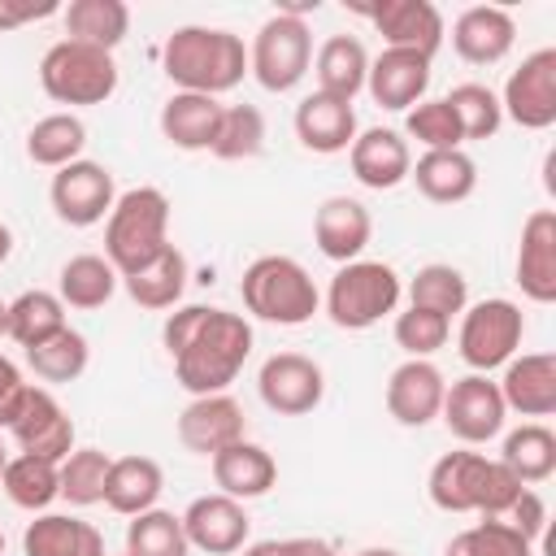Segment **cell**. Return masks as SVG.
Instances as JSON below:
<instances>
[{
	"instance_id": "6da1fadb",
	"label": "cell",
	"mask_w": 556,
	"mask_h": 556,
	"mask_svg": "<svg viewBox=\"0 0 556 556\" xmlns=\"http://www.w3.org/2000/svg\"><path fill=\"white\" fill-rule=\"evenodd\" d=\"M165 352L174 356V374L191 395H217L226 391L248 352H252V326L239 313L187 304L165 317Z\"/></svg>"
},
{
	"instance_id": "7a4b0ae2",
	"label": "cell",
	"mask_w": 556,
	"mask_h": 556,
	"mask_svg": "<svg viewBox=\"0 0 556 556\" xmlns=\"http://www.w3.org/2000/svg\"><path fill=\"white\" fill-rule=\"evenodd\" d=\"M161 65H165L169 83H178V91L222 96V91L239 87V78L248 70V48L239 35H230L222 26H178L165 39Z\"/></svg>"
},
{
	"instance_id": "3957f363",
	"label": "cell",
	"mask_w": 556,
	"mask_h": 556,
	"mask_svg": "<svg viewBox=\"0 0 556 556\" xmlns=\"http://www.w3.org/2000/svg\"><path fill=\"white\" fill-rule=\"evenodd\" d=\"M169 248V200L156 187H130L113 200L104 226V261L117 278L139 274Z\"/></svg>"
},
{
	"instance_id": "277c9868",
	"label": "cell",
	"mask_w": 556,
	"mask_h": 556,
	"mask_svg": "<svg viewBox=\"0 0 556 556\" xmlns=\"http://www.w3.org/2000/svg\"><path fill=\"white\" fill-rule=\"evenodd\" d=\"M521 491L526 486L500 460H486L478 452H447L430 469V500L443 513L504 517Z\"/></svg>"
},
{
	"instance_id": "5b68a950",
	"label": "cell",
	"mask_w": 556,
	"mask_h": 556,
	"mask_svg": "<svg viewBox=\"0 0 556 556\" xmlns=\"http://www.w3.org/2000/svg\"><path fill=\"white\" fill-rule=\"evenodd\" d=\"M239 291H243V304L252 317L278 321V326H304L321 304L308 269L291 256H256L243 269Z\"/></svg>"
},
{
	"instance_id": "8992f818",
	"label": "cell",
	"mask_w": 556,
	"mask_h": 556,
	"mask_svg": "<svg viewBox=\"0 0 556 556\" xmlns=\"http://www.w3.org/2000/svg\"><path fill=\"white\" fill-rule=\"evenodd\" d=\"M39 83L56 104H104L117 91V61L104 48L61 39L43 52Z\"/></svg>"
},
{
	"instance_id": "52a82bcc",
	"label": "cell",
	"mask_w": 556,
	"mask_h": 556,
	"mask_svg": "<svg viewBox=\"0 0 556 556\" xmlns=\"http://www.w3.org/2000/svg\"><path fill=\"white\" fill-rule=\"evenodd\" d=\"M400 304V274L382 261H348L326 291V313L343 330H369Z\"/></svg>"
},
{
	"instance_id": "ba28073f",
	"label": "cell",
	"mask_w": 556,
	"mask_h": 556,
	"mask_svg": "<svg viewBox=\"0 0 556 556\" xmlns=\"http://www.w3.org/2000/svg\"><path fill=\"white\" fill-rule=\"evenodd\" d=\"M308 65H313V35H308L304 17L274 13L252 39L248 70L256 74V83L265 91H291L308 74Z\"/></svg>"
},
{
	"instance_id": "9c48e42d",
	"label": "cell",
	"mask_w": 556,
	"mask_h": 556,
	"mask_svg": "<svg viewBox=\"0 0 556 556\" xmlns=\"http://www.w3.org/2000/svg\"><path fill=\"white\" fill-rule=\"evenodd\" d=\"M521 334H526V317H521V308L513 300H482V304H473L465 313L456 343H460L465 365L486 374V369L513 361Z\"/></svg>"
},
{
	"instance_id": "30bf717a",
	"label": "cell",
	"mask_w": 556,
	"mask_h": 556,
	"mask_svg": "<svg viewBox=\"0 0 556 556\" xmlns=\"http://www.w3.org/2000/svg\"><path fill=\"white\" fill-rule=\"evenodd\" d=\"M256 391L265 400V408H274L278 417H304L321 404L326 395V374L313 356H300V352H278L261 365V378H256Z\"/></svg>"
},
{
	"instance_id": "8fae6325",
	"label": "cell",
	"mask_w": 556,
	"mask_h": 556,
	"mask_svg": "<svg viewBox=\"0 0 556 556\" xmlns=\"http://www.w3.org/2000/svg\"><path fill=\"white\" fill-rule=\"evenodd\" d=\"M500 109L526 130H547L556 122V48L530 52L508 74Z\"/></svg>"
},
{
	"instance_id": "7c38bea8",
	"label": "cell",
	"mask_w": 556,
	"mask_h": 556,
	"mask_svg": "<svg viewBox=\"0 0 556 556\" xmlns=\"http://www.w3.org/2000/svg\"><path fill=\"white\" fill-rule=\"evenodd\" d=\"M504 395L500 387L486 378V374H469V378H456L447 391H443V408L439 417L447 421V430L460 439V443H486L504 430Z\"/></svg>"
},
{
	"instance_id": "4fadbf2b",
	"label": "cell",
	"mask_w": 556,
	"mask_h": 556,
	"mask_svg": "<svg viewBox=\"0 0 556 556\" xmlns=\"http://www.w3.org/2000/svg\"><path fill=\"white\" fill-rule=\"evenodd\" d=\"M48 195H52V208H56V217L65 226H96L113 208V200H117L113 174L104 165H96V161L61 165L52 174V191Z\"/></svg>"
},
{
	"instance_id": "5bb4252c",
	"label": "cell",
	"mask_w": 556,
	"mask_h": 556,
	"mask_svg": "<svg viewBox=\"0 0 556 556\" xmlns=\"http://www.w3.org/2000/svg\"><path fill=\"white\" fill-rule=\"evenodd\" d=\"M352 13H365L387 39V48L434 56L443 43V13L430 0H378V4H352Z\"/></svg>"
},
{
	"instance_id": "9a60e30c",
	"label": "cell",
	"mask_w": 556,
	"mask_h": 556,
	"mask_svg": "<svg viewBox=\"0 0 556 556\" xmlns=\"http://www.w3.org/2000/svg\"><path fill=\"white\" fill-rule=\"evenodd\" d=\"M9 434L17 439V447L26 456H43L52 465H61L74 452V421L43 387H26V400H22Z\"/></svg>"
},
{
	"instance_id": "2e32d148",
	"label": "cell",
	"mask_w": 556,
	"mask_h": 556,
	"mask_svg": "<svg viewBox=\"0 0 556 556\" xmlns=\"http://www.w3.org/2000/svg\"><path fill=\"white\" fill-rule=\"evenodd\" d=\"M248 526H252V521H248L243 504L230 500V495H222V491L191 500L187 513H182L187 543L200 547V552H208V556H230V552H239V547L248 543Z\"/></svg>"
},
{
	"instance_id": "e0dca14e",
	"label": "cell",
	"mask_w": 556,
	"mask_h": 556,
	"mask_svg": "<svg viewBox=\"0 0 556 556\" xmlns=\"http://www.w3.org/2000/svg\"><path fill=\"white\" fill-rule=\"evenodd\" d=\"M239 439H243V408H239L226 391H217V395H195V400L182 408V417H178V443H182L187 452L213 456V452H222V447H230V443H239Z\"/></svg>"
},
{
	"instance_id": "ac0fdd59",
	"label": "cell",
	"mask_w": 556,
	"mask_h": 556,
	"mask_svg": "<svg viewBox=\"0 0 556 556\" xmlns=\"http://www.w3.org/2000/svg\"><path fill=\"white\" fill-rule=\"evenodd\" d=\"M517 287L534 304L556 300V213L534 208L521 226V248H517Z\"/></svg>"
},
{
	"instance_id": "d6986e66",
	"label": "cell",
	"mask_w": 556,
	"mask_h": 556,
	"mask_svg": "<svg viewBox=\"0 0 556 556\" xmlns=\"http://www.w3.org/2000/svg\"><path fill=\"white\" fill-rule=\"evenodd\" d=\"M443 391H447L443 374H439L430 361L413 356V361H404V365L391 374V382H387V413H391L400 426H426V421L439 417Z\"/></svg>"
},
{
	"instance_id": "ffe728a7",
	"label": "cell",
	"mask_w": 556,
	"mask_h": 556,
	"mask_svg": "<svg viewBox=\"0 0 556 556\" xmlns=\"http://www.w3.org/2000/svg\"><path fill=\"white\" fill-rule=\"evenodd\" d=\"M365 87L382 109H413L430 87V56L408 48H387L378 61H369Z\"/></svg>"
},
{
	"instance_id": "44dd1931",
	"label": "cell",
	"mask_w": 556,
	"mask_h": 556,
	"mask_svg": "<svg viewBox=\"0 0 556 556\" xmlns=\"http://www.w3.org/2000/svg\"><path fill=\"white\" fill-rule=\"evenodd\" d=\"M374 235V222H369V208L352 195H330L321 200V208L313 213V239L321 248V256L348 265L361 256V248L369 243Z\"/></svg>"
},
{
	"instance_id": "7402d4cb",
	"label": "cell",
	"mask_w": 556,
	"mask_h": 556,
	"mask_svg": "<svg viewBox=\"0 0 556 556\" xmlns=\"http://www.w3.org/2000/svg\"><path fill=\"white\" fill-rule=\"evenodd\" d=\"M504 395V408H517L521 417H552L556 413V356L552 352H526L508 361L504 382H495Z\"/></svg>"
},
{
	"instance_id": "603a6c76",
	"label": "cell",
	"mask_w": 556,
	"mask_h": 556,
	"mask_svg": "<svg viewBox=\"0 0 556 556\" xmlns=\"http://www.w3.org/2000/svg\"><path fill=\"white\" fill-rule=\"evenodd\" d=\"M513 39H517V26L495 4H473L452 26V48L469 65H495V61H504L508 48H513Z\"/></svg>"
},
{
	"instance_id": "cb8c5ba5",
	"label": "cell",
	"mask_w": 556,
	"mask_h": 556,
	"mask_svg": "<svg viewBox=\"0 0 556 556\" xmlns=\"http://www.w3.org/2000/svg\"><path fill=\"white\" fill-rule=\"evenodd\" d=\"M348 161H352L356 182H365V187H374V191L400 187V182L408 178V169H413L408 143H404L395 130H382V126L356 135L352 148H348Z\"/></svg>"
},
{
	"instance_id": "d4e9b609",
	"label": "cell",
	"mask_w": 556,
	"mask_h": 556,
	"mask_svg": "<svg viewBox=\"0 0 556 556\" xmlns=\"http://www.w3.org/2000/svg\"><path fill=\"white\" fill-rule=\"evenodd\" d=\"M295 135H300V143L308 152H321V156L343 152L356 139V113H352L348 100H334L326 91H313V96H304L295 104Z\"/></svg>"
},
{
	"instance_id": "484cf974",
	"label": "cell",
	"mask_w": 556,
	"mask_h": 556,
	"mask_svg": "<svg viewBox=\"0 0 556 556\" xmlns=\"http://www.w3.org/2000/svg\"><path fill=\"white\" fill-rule=\"evenodd\" d=\"M226 104H217V96H195V91H174L161 109V135L182 148V152H204L217 139Z\"/></svg>"
},
{
	"instance_id": "4316f807",
	"label": "cell",
	"mask_w": 556,
	"mask_h": 556,
	"mask_svg": "<svg viewBox=\"0 0 556 556\" xmlns=\"http://www.w3.org/2000/svg\"><path fill=\"white\" fill-rule=\"evenodd\" d=\"M213 482L230 500H256L278 482V465L261 443L239 439V443L213 452Z\"/></svg>"
},
{
	"instance_id": "83f0119b",
	"label": "cell",
	"mask_w": 556,
	"mask_h": 556,
	"mask_svg": "<svg viewBox=\"0 0 556 556\" xmlns=\"http://www.w3.org/2000/svg\"><path fill=\"white\" fill-rule=\"evenodd\" d=\"M161 486H165V473L152 456H117L104 478V504L122 517H139L156 504Z\"/></svg>"
},
{
	"instance_id": "f1b7e54d",
	"label": "cell",
	"mask_w": 556,
	"mask_h": 556,
	"mask_svg": "<svg viewBox=\"0 0 556 556\" xmlns=\"http://www.w3.org/2000/svg\"><path fill=\"white\" fill-rule=\"evenodd\" d=\"M22 552L26 556H104V539L91 521H78L65 513H43L26 526Z\"/></svg>"
},
{
	"instance_id": "f546056e",
	"label": "cell",
	"mask_w": 556,
	"mask_h": 556,
	"mask_svg": "<svg viewBox=\"0 0 556 556\" xmlns=\"http://www.w3.org/2000/svg\"><path fill=\"white\" fill-rule=\"evenodd\" d=\"M313 74H317V91L352 104V96L365 87L369 52L356 35H330L313 56Z\"/></svg>"
},
{
	"instance_id": "4dcf8cb0",
	"label": "cell",
	"mask_w": 556,
	"mask_h": 556,
	"mask_svg": "<svg viewBox=\"0 0 556 556\" xmlns=\"http://www.w3.org/2000/svg\"><path fill=\"white\" fill-rule=\"evenodd\" d=\"M408 178L417 182V191L430 204H460L478 187V165L460 148H452V152H426V156H417V165L408 169Z\"/></svg>"
},
{
	"instance_id": "1f68e13d",
	"label": "cell",
	"mask_w": 556,
	"mask_h": 556,
	"mask_svg": "<svg viewBox=\"0 0 556 556\" xmlns=\"http://www.w3.org/2000/svg\"><path fill=\"white\" fill-rule=\"evenodd\" d=\"M65 30L74 43H91V48L113 52L130 30V9L122 0H70Z\"/></svg>"
},
{
	"instance_id": "d6a6232c",
	"label": "cell",
	"mask_w": 556,
	"mask_h": 556,
	"mask_svg": "<svg viewBox=\"0 0 556 556\" xmlns=\"http://www.w3.org/2000/svg\"><path fill=\"white\" fill-rule=\"evenodd\" d=\"M500 465L521 482V486H534V482H547L556 473V434L539 421L513 430L504 439V452H500Z\"/></svg>"
},
{
	"instance_id": "836d02e7",
	"label": "cell",
	"mask_w": 556,
	"mask_h": 556,
	"mask_svg": "<svg viewBox=\"0 0 556 556\" xmlns=\"http://www.w3.org/2000/svg\"><path fill=\"white\" fill-rule=\"evenodd\" d=\"M113 291H117V269L104 256H96V252L70 256L61 265V278H56L61 304H70V308H100V304L113 300Z\"/></svg>"
},
{
	"instance_id": "e575fe53",
	"label": "cell",
	"mask_w": 556,
	"mask_h": 556,
	"mask_svg": "<svg viewBox=\"0 0 556 556\" xmlns=\"http://www.w3.org/2000/svg\"><path fill=\"white\" fill-rule=\"evenodd\" d=\"M122 282L139 308H174L182 287H187V256L169 243L152 265H143L139 274H126Z\"/></svg>"
},
{
	"instance_id": "d590c367",
	"label": "cell",
	"mask_w": 556,
	"mask_h": 556,
	"mask_svg": "<svg viewBox=\"0 0 556 556\" xmlns=\"http://www.w3.org/2000/svg\"><path fill=\"white\" fill-rule=\"evenodd\" d=\"M0 486H4V495H9L17 508L39 513V508H48V504L61 495V465L22 452V456H13V460L4 465Z\"/></svg>"
},
{
	"instance_id": "8d00e7d4",
	"label": "cell",
	"mask_w": 556,
	"mask_h": 556,
	"mask_svg": "<svg viewBox=\"0 0 556 556\" xmlns=\"http://www.w3.org/2000/svg\"><path fill=\"white\" fill-rule=\"evenodd\" d=\"M83 143H87V126H83L74 113H48V117H39V122L30 126V135H26V156H30L35 165L61 169V165L78 161Z\"/></svg>"
},
{
	"instance_id": "74e56055",
	"label": "cell",
	"mask_w": 556,
	"mask_h": 556,
	"mask_svg": "<svg viewBox=\"0 0 556 556\" xmlns=\"http://www.w3.org/2000/svg\"><path fill=\"white\" fill-rule=\"evenodd\" d=\"M65 330V304L52 291H22L9 304V339L22 348H39Z\"/></svg>"
},
{
	"instance_id": "f35d334b",
	"label": "cell",
	"mask_w": 556,
	"mask_h": 556,
	"mask_svg": "<svg viewBox=\"0 0 556 556\" xmlns=\"http://www.w3.org/2000/svg\"><path fill=\"white\" fill-rule=\"evenodd\" d=\"M408 304L413 308H430L439 317L452 321V313H465L469 304V287H465V274L456 265H421L408 282Z\"/></svg>"
},
{
	"instance_id": "ab89813d",
	"label": "cell",
	"mask_w": 556,
	"mask_h": 556,
	"mask_svg": "<svg viewBox=\"0 0 556 556\" xmlns=\"http://www.w3.org/2000/svg\"><path fill=\"white\" fill-rule=\"evenodd\" d=\"M126 552L130 556H187V530L182 517L165 513V508H148L126 526Z\"/></svg>"
},
{
	"instance_id": "60d3db41",
	"label": "cell",
	"mask_w": 556,
	"mask_h": 556,
	"mask_svg": "<svg viewBox=\"0 0 556 556\" xmlns=\"http://www.w3.org/2000/svg\"><path fill=\"white\" fill-rule=\"evenodd\" d=\"M87 356H91L87 339L78 330H70V326L61 334H52L48 343L26 348V365L35 369L39 382H74L87 369Z\"/></svg>"
},
{
	"instance_id": "b9f144b4",
	"label": "cell",
	"mask_w": 556,
	"mask_h": 556,
	"mask_svg": "<svg viewBox=\"0 0 556 556\" xmlns=\"http://www.w3.org/2000/svg\"><path fill=\"white\" fill-rule=\"evenodd\" d=\"M265 148V117L256 104H226L222 113V126H217V139H213V156L222 161H248Z\"/></svg>"
},
{
	"instance_id": "7bdbcfd3",
	"label": "cell",
	"mask_w": 556,
	"mask_h": 556,
	"mask_svg": "<svg viewBox=\"0 0 556 556\" xmlns=\"http://www.w3.org/2000/svg\"><path fill=\"white\" fill-rule=\"evenodd\" d=\"M447 556H534V543L504 517H486L447 543Z\"/></svg>"
},
{
	"instance_id": "ee69618b",
	"label": "cell",
	"mask_w": 556,
	"mask_h": 556,
	"mask_svg": "<svg viewBox=\"0 0 556 556\" xmlns=\"http://www.w3.org/2000/svg\"><path fill=\"white\" fill-rule=\"evenodd\" d=\"M109 465L113 456L100 452V447H78L61 460V495L78 508L87 504H100L104 500V478H109Z\"/></svg>"
},
{
	"instance_id": "f6af8a7d",
	"label": "cell",
	"mask_w": 556,
	"mask_h": 556,
	"mask_svg": "<svg viewBox=\"0 0 556 556\" xmlns=\"http://www.w3.org/2000/svg\"><path fill=\"white\" fill-rule=\"evenodd\" d=\"M443 100L452 104V113H456L465 139H491V135L500 130V122H504L500 96H495L491 87H482V83H460V87H452Z\"/></svg>"
},
{
	"instance_id": "bcb514c9",
	"label": "cell",
	"mask_w": 556,
	"mask_h": 556,
	"mask_svg": "<svg viewBox=\"0 0 556 556\" xmlns=\"http://www.w3.org/2000/svg\"><path fill=\"white\" fill-rule=\"evenodd\" d=\"M404 126H408V135L417 143H426V152H452V148L465 143V130H460V122H456V113H452L447 100H421V104H413Z\"/></svg>"
},
{
	"instance_id": "7dc6e473",
	"label": "cell",
	"mask_w": 556,
	"mask_h": 556,
	"mask_svg": "<svg viewBox=\"0 0 556 556\" xmlns=\"http://www.w3.org/2000/svg\"><path fill=\"white\" fill-rule=\"evenodd\" d=\"M447 334H452V321L439 317V313H430V308H413L408 304V313L395 317V343L408 356H421L426 361L430 352H439L447 343Z\"/></svg>"
},
{
	"instance_id": "c3c4849f",
	"label": "cell",
	"mask_w": 556,
	"mask_h": 556,
	"mask_svg": "<svg viewBox=\"0 0 556 556\" xmlns=\"http://www.w3.org/2000/svg\"><path fill=\"white\" fill-rule=\"evenodd\" d=\"M504 517H508V526H513V530H521V534H526V539L534 543V539L543 534V521H547V508H543V500H539V495H534V491L526 486V491H521V495L513 500V508H508Z\"/></svg>"
},
{
	"instance_id": "681fc988",
	"label": "cell",
	"mask_w": 556,
	"mask_h": 556,
	"mask_svg": "<svg viewBox=\"0 0 556 556\" xmlns=\"http://www.w3.org/2000/svg\"><path fill=\"white\" fill-rule=\"evenodd\" d=\"M26 387H30V382H22L17 365L0 352V426H4V430H9L13 417H17V408H22V400H26Z\"/></svg>"
},
{
	"instance_id": "f907efd6",
	"label": "cell",
	"mask_w": 556,
	"mask_h": 556,
	"mask_svg": "<svg viewBox=\"0 0 556 556\" xmlns=\"http://www.w3.org/2000/svg\"><path fill=\"white\" fill-rule=\"evenodd\" d=\"M56 9H61L56 0H0V30H17L26 22H43Z\"/></svg>"
},
{
	"instance_id": "816d5d0a",
	"label": "cell",
	"mask_w": 556,
	"mask_h": 556,
	"mask_svg": "<svg viewBox=\"0 0 556 556\" xmlns=\"http://www.w3.org/2000/svg\"><path fill=\"white\" fill-rule=\"evenodd\" d=\"M282 556H339L321 539H282Z\"/></svg>"
},
{
	"instance_id": "f5cc1de1",
	"label": "cell",
	"mask_w": 556,
	"mask_h": 556,
	"mask_svg": "<svg viewBox=\"0 0 556 556\" xmlns=\"http://www.w3.org/2000/svg\"><path fill=\"white\" fill-rule=\"evenodd\" d=\"M243 556H282V543L278 539H265V543H252Z\"/></svg>"
},
{
	"instance_id": "db71d44e",
	"label": "cell",
	"mask_w": 556,
	"mask_h": 556,
	"mask_svg": "<svg viewBox=\"0 0 556 556\" xmlns=\"http://www.w3.org/2000/svg\"><path fill=\"white\" fill-rule=\"evenodd\" d=\"M9 252H13V230H9L4 222H0V265L9 261Z\"/></svg>"
},
{
	"instance_id": "11a10c76",
	"label": "cell",
	"mask_w": 556,
	"mask_h": 556,
	"mask_svg": "<svg viewBox=\"0 0 556 556\" xmlns=\"http://www.w3.org/2000/svg\"><path fill=\"white\" fill-rule=\"evenodd\" d=\"M4 334H9V304L0 300V339H4Z\"/></svg>"
},
{
	"instance_id": "9f6ffc18",
	"label": "cell",
	"mask_w": 556,
	"mask_h": 556,
	"mask_svg": "<svg viewBox=\"0 0 556 556\" xmlns=\"http://www.w3.org/2000/svg\"><path fill=\"white\" fill-rule=\"evenodd\" d=\"M356 556H400V552H391V547H365V552H356Z\"/></svg>"
},
{
	"instance_id": "6f0895ef",
	"label": "cell",
	"mask_w": 556,
	"mask_h": 556,
	"mask_svg": "<svg viewBox=\"0 0 556 556\" xmlns=\"http://www.w3.org/2000/svg\"><path fill=\"white\" fill-rule=\"evenodd\" d=\"M4 465H9V456H4V447H0V473H4Z\"/></svg>"
},
{
	"instance_id": "680465c9",
	"label": "cell",
	"mask_w": 556,
	"mask_h": 556,
	"mask_svg": "<svg viewBox=\"0 0 556 556\" xmlns=\"http://www.w3.org/2000/svg\"><path fill=\"white\" fill-rule=\"evenodd\" d=\"M0 552H4V534H0Z\"/></svg>"
},
{
	"instance_id": "91938a15",
	"label": "cell",
	"mask_w": 556,
	"mask_h": 556,
	"mask_svg": "<svg viewBox=\"0 0 556 556\" xmlns=\"http://www.w3.org/2000/svg\"><path fill=\"white\" fill-rule=\"evenodd\" d=\"M126 556H130V552H126Z\"/></svg>"
}]
</instances>
